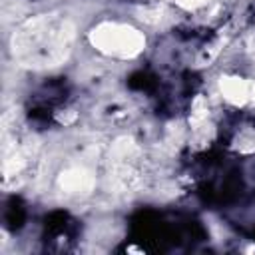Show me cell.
<instances>
[{"label":"cell","instance_id":"obj_1","mask_svg":"<svg viewBox=\"0 0 255 255\" xmlns=\"http://www.w3.org/2000/svg\"><path fill=\"white\" fill-rule=\"evenodd\" d=\"M90 42L108 58H133L145 48V34L126 22L108 20L96 24Z\"/></svg>","mask_w":255,"mask_h":255}]
</instances>
